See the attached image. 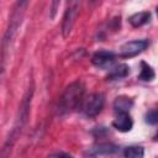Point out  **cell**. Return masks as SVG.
<instances>
[{
	"instance_id": "obj_1",
	"label": "cell",
	"mask_w": 158,
	"mask_h": 158,
	"mask_svg": "<svg viewBox=\"0 0 158 158\" xmlns=\"http://www.w3.org/2000/svg\"><path fill=\"white\" fill-rule=\"evenodd\" d=\"M84 91L85 86L81 81H74L69 86H67L65 91L60 98L59 111L62 114H67L81 106L84 101Z\"/></svg>"
},
{
	"instance_id": "obj_2",
	"label": "cell",
	"mask_w": 158,
	"mask_h": 158,
	"mask_svg": "<svg viewBox=\"0 0 158 158\" xmlns=\"http://www.w3.org/2000/svg\"><path fill=\"white\" fill-rule=\"evenodd\" d=\"M105 104V98L101 93H94L91 95H89L81 105V109L84 111V114L89 117H94L96 116L104 107Z\"/></svg>"
},
{
	"instance_id": "obj_3",
	"label": "cell",
	"mask_w": 158,
	"mask_h": 158,
	"mask_svg": "<svg viewBox=\"0 0 158 158\" xmlns=\"http://www.w3.org/2000/svg\"><path fill=\"white\" fill-rule=\"evenodd\" d=\"M147 46H148L147 40H135V41L126 42L125 44H122V47L120 49V57H122V58L135 57L138 53H141L142 51H144L147 48Z\"/></svg>"
},
{
	"instance_id": "obj_4",
	"label": "cell",
	"mask_w": 158,
	"mask_h": 158,
	"mask_svg": "<svg viewBox=\"0 0 158 158\" xmlns=\"http://www.w3.org/2000/svg\"><path fill=\"white\" fill-rule=\"evenodd\" d=\"M78 11H79V4L75 1L70 2L69 6L67 7L64 12V17H63V23H62V32L64 37H67L70 33L73 25L75 22V19L78 16Z\"/></svg>"
},
{
	"instance_id": "obj_5",
	"label": "cell",
	"mask_w": 158,
	"mask_h": 158,
	"mask_svg": "<svg viewBox=\"0 0 158 158\" xmlns=\"http://www.w3.org/2000/svg\"><path fill=\"white\" fill-rule=\"evenodd\" d=\"M91 62L98 68L109 69L115 62V54L109 51H99L93 56Z\"/></svg>"
},
{
	"instance_id": "obj_6",
	"label": "cell",
	"mask_w": 158,
	"mask_h": 158,
	"mask_svg": "<svg viewBox=\"0 0 158 158\" xmlns=\"http://www.w3.org/2000/svg\"><path fill=\"white\" fill-rule=\"evenodd\" d=\"M112 126L120 132H128L133 126V121L128 112H121L117 114L116 118L112 121Z\"/></svg>"
},
{
	"instance_id": "obj_7",
	"label": "cell",
	"mask_w": 158,
	"mask_h": 158,
	"mask_svg": "<svg viewBox=\"0 0 158 158\" xmlns=\"http://www.w3.org/2000/svg\"><path fill=\"white\" fill-rule=\"evenodd\" d=\"M116 151H117V146L105 142V143H99V144L94 146L93 148H90L89 154L94 156V157H96V156H106V154H112Z\"/></svg>"
},
{
	"instance_id": "obj_8",
	"label": "cell",
	"mask_w": 158,
	"mask_h": 158,
	"mask_svg": "<svg viewBox=\"0 0 158 158\" xmlns=\"http://www.w3.org/2000/svg\"><path fill=\"white\" fill-rule=\"evenodd\" d=\"M132 105H133V100L127 96H118L114 101V109H115L116 114L128 112V110L132 107Z\"/></svg>"
},
{
	"instance_id": "obj_9",
	"label": "cell",
	"mask_w": 158,
	"mask_h": 158,
	"mask_svg": "<svg viewBox=\"0 0 158 158\" xmlns=\"http://www.w3.org/2000/svg\"><path fill=\"white\" fill-rule=\"evenodd\" d=\"M130 73V67L127 64H118L114 68H111L110 73L107 74V80H116L127 77Z\"/></svg>"
},
{
	"instance_id": "obj_10",
	"label": "cell",
	"mask_w": 158,
	"mask_h": 158,
	"mask_svg": "<svg viewBox=\"0 0 158 158\" xmlns=\"http://www.w3.org/2000/svg\"><path fill=\"white\" fill-rule=\"evenodd\" d=\"M149 17H151V14L148 11H141V12H136L132 16H130L128 22L133 27H139V26L147 23L149 21Z\"/></svg>"
},
{
	"instance_id": "obj_11",
	"label": "cell",
	"mask_w": 158,
	"mask_h": 158,
	"mask_svg": "<svg viewBox=\"0 0 158 158\" xmlns=\"http://www.w3.org/2000/svg\"><path fill=\"white\" fill-rule=\"evenodd\" d=\"M154 77H156V74H154L153 68L149 64H147L146 62L142 60L141 62V73L138 75V79L143 80V81H151V80L154 79Z\"/></svg>"
},
{
	"instance_id": "obj_12",
	"label": "cell",
	"mask_w": 158,
	"mask_h": 158,
	"mask_svg": "<svg viewBox=\"0 0 158 158\" xmlns=\"http://www.w3.org/2000/svg\"><path fill=\"white\" fill-rule=\"evenodd\" d=\"M123 156H125V158H143L144 149L141 146H130V147L125 148Z\"/></svg>"
},
{
	"instance_id": "obj_13",
	"label": "cell",
	"mask_w": 158,
	"mask_h": 158,
	"mask_svg": "<svg viewBox=\"0 0 158 158\" xmlns=\"http://www.w3.org/2000/svg\"><path fill=\"white\" fill-rule=\"evenodd\" d=\"M146 122H148L151 125L158 123V111H149L146 115Z\"/></svg>"
},
{
	"instance_id": "obj_14",
	"label": "cell",
	"mask_w": 158,
	"mask_h": 158,
	"mask_svg": "<svg viewBox=\"0 0 158 158\" xmlns=\"http://www.w3.org/2000/svg\"><path fill=\"white\" fill-rule=\"evenodd\" d=\"M48 158H73V157L68 153H64V152H57V153L51 154Z\"/></svg>"
},
{
	"instance_id": "obj_15",
	"label": "cell",
	"mask_w": 158,
	"mask_h": 158,
	"mask_svg": "<svg viewBox=\"0 0 158 158\" xmlns=\"http://www.w3.org/2000/svg\"><path fill=\"white\" fill-rule=\"evenodd\" d=\"M157 15H158V7H157Z\"/></svg>"
}]
</instances>
